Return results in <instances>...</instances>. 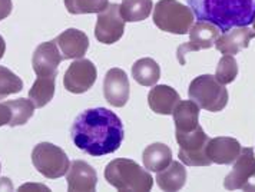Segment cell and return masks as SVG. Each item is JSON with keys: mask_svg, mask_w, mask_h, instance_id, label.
I'll list each match as a JSON object with an SVG mask.
<instances>
[{"mask_svg": "<svg viewBox=\"0 0 255 192\" xmlns=\"http://www.w3.org/2000/svg\"><path fill=\"white\" fill-rule=\"evenodd\" d=\"M72 139L76 148L91 157H105L116 152L125 131L121 118L106 108L86 109L72 125Z\"/></svg>", "mask_w": 255, "mask_h": 192, "instance_id": "obj_1", "label": "cell"}, {"mask_svg": "<svg viewBox=\"0 0 255 192\" xmlns=\"http://www.w3.org/2000/svg\"><path fill=\"white\" fill-rule=\"evenodd\" d=\"M198 20L215 24L221 32L254 22L255 0H188Z\"/></svg>", "mask_w": 255, "mask_h": 192, "instance_id": "obj_2", "label": "cell"}, {"mask_svg": "<svg viewBox=\"0 0 255 192\" xmlns=\"http://www.w3.org/2000/svg\"><path fill=\"white\" fill-rule=\"evenodd\" d=\"M105 180L121 192H148L153 187V178L149 171L127 158L111 161L105 168Z\"/></svg>", "mask_w": 255, "mask_h": 192, "instance_id": "obj_3", "label": "cell"}, {"mask_svg": "<svg viewBox=\"0 0 255 192\" xmlns=\"http://www.w3.org/2000/svg\"><path fill=\"white\" fill-rule=\"evenodd\" d=\"M195 14L178 0H159L153 7V23L162 32L185 34L194 24Z\"/></svg>", "mask_w": 255, "mask_h": 192, "instance_id": "obj_4", "label": "cell"}, {"mask_svg": "<svg viewBox=\"0 0 255 192\" xmlns=\"http://www.w3.org/2000/svg\"><path fill=\"white\" fill-rule=\"evenodd\" d=\"M188 96L208 112H220L228 103V91L214 75H201L191 82Z\"/></svg>", "mask_w": 255, "mask_h": 192, "instance_id": "obj_5", "label": "cell"}, {"mask_svg": "<svg viewBox=\"0 0 255 192\" xmlns=\"http://www.w3.org/2000/svg\"><path fill=\"white\" fill-rule=\"evenodd\" d=\"M32 162L36 171L47 180H58L66 175L70 167L69 158L65 151L50 142H40L33 148Z\"/></svg>", "mask_w": 255, "mask_h": 192, "instance_id": "obj_6", "label": "cell"}, {"mask_svg": "<svg viewBox=\"0 0 255 192\" xmlns=\"http://www.w3.org/2000/svg\"><path fill=\"white\" fill-rule=\"evenodd\" d=\"M175 136L179 145L178 157L181 162L188 167H209L212 164L205 154L209 138L201 125L189 132H175Z\"/></svg>", "mask_w": 255, "mask_h": 192, "instance_id": "obj_7", "label": "cell"}, {"mask_svg": "<svg viewBox=\"0 0 255 192\" xmlns=\"http://www.w3.org/2000/svg\"><path fill=\"white\" fill-rule=\"evenodd\" d=\"M228 191H255V155L253 148H243L235 159L234 168L224 180Z\"/></svg>", "mask_w": 255, "mask_h": 192, "instance_id": "obj_8", "label": "cell"}, {"mask_svg": "<svg viewBox=\"0 0 255 192\" xmlns=\"http://www.w3.org/2000/svg\"><path fill=\"white\" fill-rule=\"evenodd\" d=\"M124 32L125 20L121 14V4L109 3V6L98 16L95 36L104 45H114L124 36Z\"/></svg>", "mask_w": 255, "mask_h": 192, "instance_id": "obj_9", "label": "cell"}, {"mask_svg": "<svg viewBox=\"0 0 255 192\" xmlns=\"http://www.w3.org/2000/svg\"><path fill=\"white\" fill-rule=\"evenodd\" d=\"M98 79V69L89 59H78L70 65L63 76L66 91L72 93H85L93 86Z\"/></svg>", "mask_w": 255, "mask_h": 192, "instance_id": "obj_10", "label": "cell"}, {"mask_svg": "<svg viewBox=\"0 0 255 192\" xmlns=\"http://www.w3.org/2000/svg\"><path fill=\"white\" fill-rule=\"evenodd\" d=\"M189 42L178 47V59L181 65H185L186 53L198 52L202 49H209L215 46V40L220 36V29L209 22L198 20L189 29Z\"/></svg>", "mask_w": 255, "mask_h": 192, "instance_id": "obj_11", "label": "cell"}, {"mask_svg": "<svg viewBox=\"0 0 255 192\" xmlns=\"http://www.w3.org/2000/svg\"><path fill=\"white\" fill-rule=\"evenodd\" d=\"M129 79L125 70L119 68L109 69L105 75L104 95L109 105L122 108L129 101Z\"/></svg>", "mask_w": 255, "mask_h": 192, "instance_id": "obj_12", "label": "cell"}, {"mask_svg": "<svg viewBox=\"0 0 255 192\" xmlns=\"http://www.w3.org/2000/svg\"><path fill=\"white\" fill-rule=\"evenodd\" d=\"M62 60L63 57L58 45L55 40H52L36 47L32 57V65L37 76H50V75H58V68Z\"/></svg>", "mask_w": 255, "mask_h": 192, "instance_id": "obj_13", "label": "cell"}, {"mask_svg": "<svg viewBox=\"0 0 255 192\" xmlns=\"http://www.w3.org/2000/svg\"><path fill=\"white\" fill-rule=\"evenodd\" d=\"M241 144L235 138L218 136L209 139L208 145L205 148V154L212 164L231 165L241 154Z\"/></svg>", "mask_w": 255, "mask_h": 192, "instance_id": "obj_14", "label": "cell"}, {"mask_svg": "<svg viewBox=\"0 0 255 192\" xmlns=\"http://www.w3.org/2000/svg\"><path fill=\"white\" fill-rule=\"evenodd\" d=\"M255 37V32L248 26H238L224 32L215 40V47L222 55H237L243 49L250 46V42Z\"/></svg>", "mask_w": 255, "mask_h": 192, "instance_id": "obj_15", "label": "cell"}, {"mask_svg": "<svg viewBox=\"0 0 255 192\" xmlns=\"http://www.w3.org/2000/svg\"><path fill=\"white\" fill-rule=\"evenodd\" d=\"M68 190L72 192H91L96 190L98 174L85 161H73L68 170Z\"/></svg>", "mask_w": 255, "mask_h": 192, "instance_id": "obj_16", "label": "cell"}, {"mask_svg": "<svg viewBox=\"0 0 255 192\" xmlns=\"http://www.w3.org/2000/svg\"><path fill=\"white\" fill-rule=\"evenodd\" d=\"M63 59H81L89 47V39L85 32L78 29H66L55 39Z\"/></svg>", "mask_w": 255, "mask_h": 192, "instance_id": "obj_17", "label": "cell"}, {"mask_svg": "<svg viewBox=\"0 0 255 192\" xmlns=\"http://www.w3.org/2000/svg\"><path fill=\"white\" fill-rule=\"evenodd\" d=\"M179 101L178 92L168 85H158L148 93L149 108L158 115H172Z\"/></svg>", "mask_w": 255, "mask_h": 192, "instance_id": "obj_18", "label": "cell"}, {"mask_svg": "<svg viewBox=\"0 0 255 192\" xmlns=\"http://www.w3.org/2000/svg\"><path fill=\"white\" fill-rule=\"evenodd\" d=\"M175 132H189L199 122V106L194 101H179L174 109Z\"/></svg>", "mask_w": 255, "mask_h": 192, "instance_id": "obj_19", "label": "cell"}, {"mask_svg": "<svg viewBox=\"0 0 255 192\" xmlns=\"http://www.w3.org/2000/svg\"><path fill=\"white\" fill-rule=\"evenodd\" d=\"M185 167L181 162L172 161L165 170L159 171L156 175V184L162 191H179L186 184Z\"/></svg>", "mask_w": 255, "mask_h": 192, "instance_id": "obj_20", "label": "cell"}, {"mask_svg": "<svg viewBox=\"0 0 255 192\" xmlns=\"http://www.w3.org/2000/svg\"><path fill=\"white\" fill-rule=\"evenodd\" d=\"M142 161L146 170L158 174L172 162V151L168 145L156 142L145 148L142 154Z\"/></svg>", "mask_w": 255, "mask_h": 192, "instance_id": "obj_21", "label": "cell"}, {"mask_svg": "<svg viewBox=\"0 0 255 192\" xmlns=\"http://www.w3.org/2000/svg\"><path fill=\"white\" fill-rule=\"evenodd\" d=\"M58 75L50 76H37L33 86L29 91V99L33 102L35 108H43L55 96V83Z\"/></svg>", "mask_w": 255, "mask_h": 192, "instance_id": "obj_22", "label": "cell"}, {"mask_svg": "<svg viewBox=\"0 0 255 192\" xmlns=\"http://www.w3.org/2000/svg\"><path fill=\"white\" fill-rule=\"evenodd\" d=\"M132 76L142 86H153L161 78V68L151 57H142L133 63Z\"/></svg>", "mask_w": 255, "mask_h": 192, "instance_id": "obj_23", "label": "cell"}, {"mask_svg": "<svg viewBox=\"0 0 255 192\" xmlns=\"http://www.w3.org/2000/svg\"><path fill=\"white\" fill-rule=\"evenodd\" d=\"M152 0H122L121 14L125 22H142L151 16Z\"/></svg>", "mask_w": 255, "mask_h": 192, "instance_id": "obj_24", "label": "cell"}, {"mask_svg": "<svg viewBox=\"0 0 255 192\" xmlns=\"http://www.w3.org/2000/svg\"><path fill=\"white\" fill-rule=\"evenodd\" d=\"M6 105L9 106L12 118L9 126H20V125L27 124V121L33 116L35 113V105L30 99H14V101H7Z\"/></svg>", "mask_w": 255, "mask_h": 192, "instance_id": "obj_25", "label": "cell"}, {"mask_svg": "<svg viewBox=\"0 0 255 192\" xmlns=\"http://www.w3.org/2000/svg\"><path fill=\"white\" fill-rule=\"evenodd\" d=\"M65 6L72 14L101 13L109 6V0H65Z\"/></svg>", "mask_w": 255, "mask_h": 192, "instance_id": "obj_26", "label": "cell"}, {"mask_svg": "<svg viewBox=\"0 0 255 192\" xmlns=\"http://www.w3.org/2000/svg\"><path fill=\"white\" fill-rule=\"evenodd\" d=\"M23 89V82L22 79L13 73L10 69L0 66V101L6 99L9 95L19 93Z\"/></svg>", "mask_w": 255, "mask_h": 192, "instance_id": "obj_27", "label": "cell"}, {"mask_svg": "<svg viewBox=\"0 0 255 192\" xmlns=\"http://www.w3.org/2000/svg\"><path fill=\"white\" fill-rule=\"evenodd\" d=\"M238 76V63L232 55H224L217 65L215 78L222 85H228Z\"/></svg>", "mask_w": 255, "mask_h": 192, "instance_id": "obj_28", "label": "cell"}, {"mask_svg": "<svg viewBox=\"0 0 255 192\" xmlns=\"http://www.w3.org/2000/svg\"><path fill=\"white\" fill-rule=\"evenodd\" d=\"M10 118H12V113L9 106L6 105V102L0 103V126L3 125H9L10 122Z\"/></svg>", "mask_w": 255, "mask_h": 192, "instance_id": "obj_29", "label": "cell"}, {"mask_svg": "<svg viewBox=\"0 0 255 192\" xmlns=\"http://www.w3.org/2000/svg\"><path fill=\"white\" fill-rule=\"evenodd\" d=\"M13 10L12 0H0V20H4Z\"/></svg>", "mask_w": 255, "mask_h": 192, "instance_id": "obj_30", "label": "cell"}, {"mask_svg": "<svg viewBox=\"0 0 255 192\" xmlns=\"http://www.w3.org/2000/svg\"><path fill=\"white\" fill-rule=\"evenodd\" d=\"M4 52H6V42L1 37V34H0V59L4 56Z\"/></svg>", "mask_w": 255, "mask_h": 192, "instance_id": "obj_31", "label": "cell"}, {"mask_svg": "<svg viewBox=\"0 0 255 192\" xmlns=\"http://www.w3.org/2000/svg\"><path fill=\"white\" fill-rule=\"evenodd\" d=\"M253 23H254V32H255V17H254V22Z\"/></svg>", "mask_w": 255, "mask_h": 192, "instance_id": "obj_32", "label": "cell"}]
</instances>
